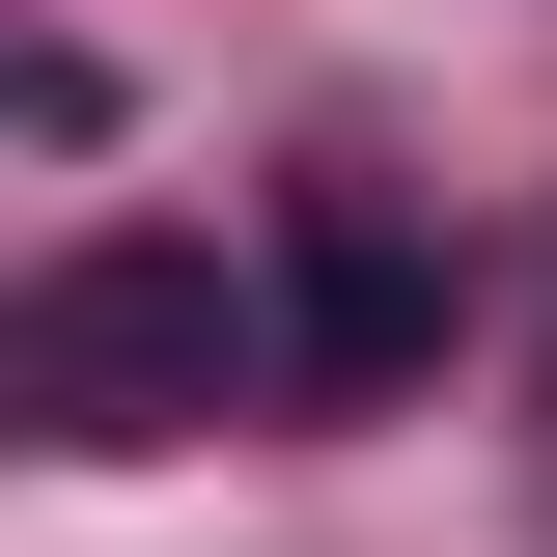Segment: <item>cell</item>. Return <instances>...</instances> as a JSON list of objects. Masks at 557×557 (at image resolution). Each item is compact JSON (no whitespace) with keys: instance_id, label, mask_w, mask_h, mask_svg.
<instances>
[{"instance_id":"1","label":"cell","mask_w":557,"mask_h":557,"mask_svg":"<svg viewBox=\"0 0 557 557\" xmlns=\"http://www.w3.org/2000/svg\"><path fill=\"white\" fill-rule=\"evenodd\" d=\"M278 391V307L223 251H168V223H112V251H57L28 307H0V418L28 446H196V418Z\"/></svg>"},{"instance_id":"2","label":"cell","mask_w":557,"mask_h":557,"mask_svg":"<svg viewBox=\"0 0 557 557\" xmlns=\"http://www.w3.org/2000/svg\"><path fill=\"white\" fill-rule=\"evenodd\" d=\"M446 307H474V278H446V223H418L391 168H307V196H278V391L307 418H391L418 362H446Z\"/></svg>"}]
</instances>
